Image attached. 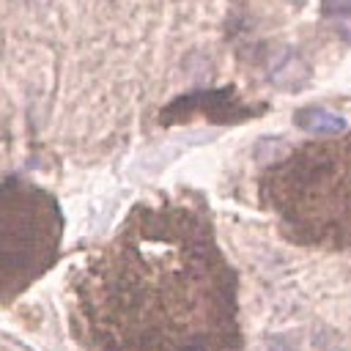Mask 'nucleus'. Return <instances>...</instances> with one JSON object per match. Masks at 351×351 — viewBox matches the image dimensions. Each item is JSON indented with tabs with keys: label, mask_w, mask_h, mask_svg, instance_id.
<instances>
[{
	"label": "nucleus",
	"mask_w": 351,
	"mask_h": 351,
	"mask_svg": "<svg viewBox=\"0 0 351 351\" xmlns=\"http://www.w3.org/2000/svg\"><path fill=\"white\" fill-rule=\"evenodd\" d=\"M74 318L96 351H228L239 277L200 197L137 203L74 274Z\"/></svg>",
	"instance_id": "obj_1"
},
{
	"label": "nucleus",
	"mask_w": 351,
	"mask_h": 351,
	"mask_svg": "<svg viewBox=\"0 0 351 351\" xmlns=\"http://www.w3.org/2000/svg\"><path fill=\"white\" fill-rule=\"evenodd\" d=\"M261 200L302 247H351V132L293 148L261 176Z\"/></svg>",
	"instance_id": "obj_2"
},
{
	"label": "nucleus",
	"mask_w": 351,
	"mask_h": 351,
	"mask_svg": "<svg viewBox=\"0 0 351 351\" xmlns=\"http://www.w3.org/2000/svg\"><path fill=\"white\" fill-rule=\"evenodd\" d=\"M63 214L58 200L25 181H0V302L36 282L60 252Z\"/></svg>",
	"instance_id": "obj_3"
},
{
	"label": "nucleus",
	"mask_w": 351,
	"mask_h": 351,
	"mask_svg": "<svg viewBox=\"0 0 351 351\" xmlns=\"http://www.w3.org/2000/svg\"><path fill=\"white\" fill-rule=\"evenodd\" d=\"M203 107L206 115H211L214 121H236V118H244V107L233 99V90L225 88V90H208V93H192L186 99H178L176 104H170L162 115L165 123L170 121H186L192 112H197Z\"/></svg>",
	"instance_id": "obj_4"
},
{
	"label": "nucleus",
	"mask_w": 351,
	"mask_h": 351,
	"mask_svg": "<svg viewBox=\"0 0 351 351\" xmlns=\"http://www.w3.org/2000/svg\"><path fill=\"white\" fill-rule=\"evenodd\" d=\"M293 123L304 132H313V134H340L346 132V118L343 115H335L329 110H321V107H304L293 115Z\"/></svg>",
	"instance_id": "obj_5"
},
{
	"label": "nucleus",
	"mask_w": 351,
	"mask_h": 351,
	"mask_svg": "<svg viewBox=\"0 0 351 351\" xmlns=\"http://www.w3.org/2000/svg\"><path fill=\"white\" fill-rule=\"evenodd\" d=\"M321 14L335 27V33L351 44V0H324Z\"/></svg>",
	"instance_id": "obj_6"
}]
</instances>
